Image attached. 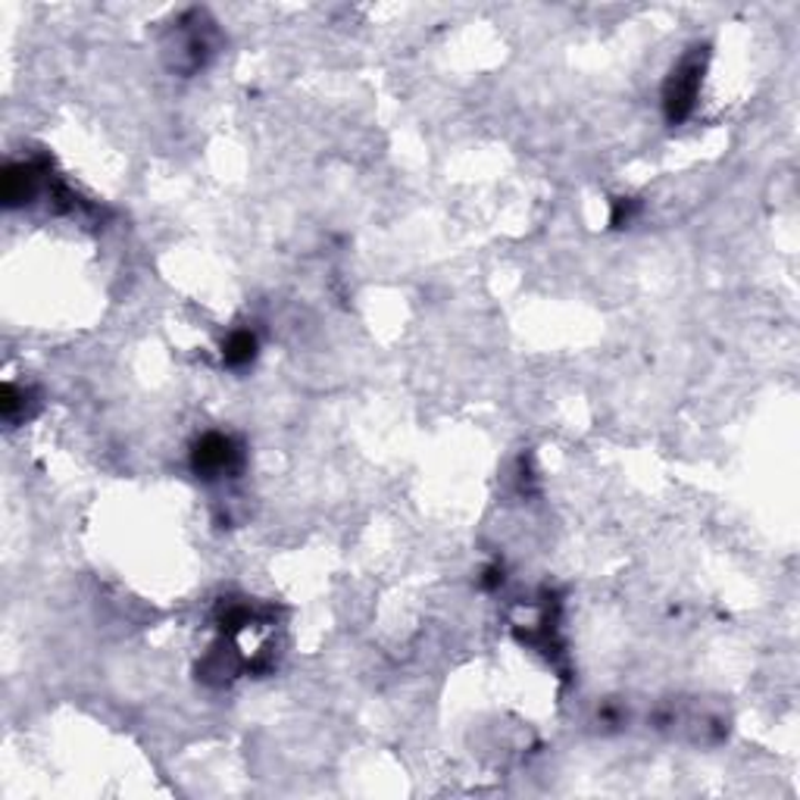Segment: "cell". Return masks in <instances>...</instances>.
I'll use <instances>...</instances> for the list:
<instances>
[{"instance_id":"1","label":"cell","mask_w":800,"mask_h":800,"mask_svg":"<svg viewBox=\"0 0 800 800\" xmlns=\"http://www.w3.org/2000/svg\"><path fill=\"white\" fill-rule=\"evenodd\" d=\"M698 88H701V59L688 57L666 85V117L672 122L688 117L698 100Z\"/></svg>"},{"instance_id":"2","label":"cell","mask_w":800,"mask_h":800,"mask_svg":"<svg viewBox=\"0 0 800 800\" xmlns=\"http://www.w3.org/2000/svg\"><path fill=\"white\" fill-rule=\"evenodd\" d=\"M238 467V448L226 435H207L195 450V469L204 479H216L226 475Z\"/></svg>"},{"instance_id":"3","label":"cell","mask_w":800,"mask_h":800,"mask_svg":"<svg viewBox=\"0 0 800 800\" xmlns=\"http://www.w3.org/2000/svg\"><path fill=\"white\" fill-rule=\"evenodd\" d=\"M256 353V341L251 332H234L229 338V344H226V363H232V366H244V363H251Z\"/></svg>"}]
</instances>
